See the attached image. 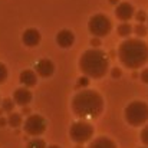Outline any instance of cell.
<instances>
[{"instance_id": "2", "label": "cell", "mask_w": 148, "mask_h": 148, "mask_svg": "<svg viewBox=\"0 0 148 148\" xmlns=\"http://www.w3.org/2000/svg\"><path fill=\"white\" fill-rule=\"evenodd\" d=\"M72 111L81 118H98L103 111V99L94 89H82L72 99Z\"/></svg>"}, {"instance_id": "8", "label": "cell", "mask_w": 148, "mask_h": 148, "mask_svg": "<svg viewBox=\"0 0 148 148\" xmlns=\"http://www.w3.org/2000/svg\"><path fill=\"white\" fill-rule=\"evenodd\" d=\"M115 16L116 19H119L121 22H128L131 20L134 16H135V9L131 3L128 1H122V3H118L116 4V9H115Z\"/></svg>"}, {"instance_id": "16", "label": "cell", "mask_w": 148, "mask_h": 148, "mask_svg": "<svg viewBox=\"0 0 148 148\" xmlns=\"http://www.w3.org/2000/svg\"><path fill=\"white\" fill-rule=\"evenodd\" d=\"M132 32H134V27H132L128 22H122V23L118 26V35L122 36V38H128Z\"/></svg>"}, {"instance_id": "14", "label": "cell", "mask_w": 148, "mask_h": 148, "mask_svg": "<svg viewBox=\"0 0 148 148\" xmlns=\"http://www.w3.org/2000/svg\"><path fill=\"white\" fill-rule=\"evenodd\" d=\"M88 148H116V144L106 137H99L97 140H94L88 145Z\"/></svg>"}, {"instance_id": "20", "label": "cell", "mask_w": 148, "mask_h": 148, "mask_svg": "<svg viewBox=\"0 0 148 148\" xmlns=\"http://www.w3.org/2000/svg\"><path fill=\"white\" fill-rule=\"evenodd\" d=\"M7 75H9V73H7V68H6V65L0 62V85L6 82Z\"/></svg>"}, {"instance_id": "21", "label": "cell", "mask_w": 148, "mask_h": 148, "mask_svg": "<svg viewBox=\"0 0 148 148\" xmlns=\"http://www.w3.org/2000/svg\"><path fill=\"white\" fill-rule=\"evenodd\" d=\"M137 20H138V23H144L145 20H147V13L144 12V10H140V12H137L135 13V16H134Z\"/></svg>"}, {"instance_id": "31", "label": "cell", "mask_w": 148, "mask_h": 148, "mask_svg": "<svg viewBox=\"0 0 148 148\" xmlns=\"http://www.w3.org/2000/svg\"><path fill=\"white\" fill-rule=\"evenodd\" d=\"M144 148H145V147H144Z\"/></svg>"}, {"instance_id": "25", "label": "cell", "mask_w": 148, "mask_h": 148, "mask_svg": "<svg viewBox=\"0 0 148 148\" xmlns=\"http://www.w3.org/2000/svg\"><path fill=\"white\" fill-rule=\"evenodd\" d=\"M111 75H112V78H119V76H121V69H118V68L112 69Z\"/></svg>"}, {"instance_id": "1", "label": "cell", "mask_w": 148, "mask_h": 148, "mask_svg": "<svg viewBox=\"0 0 148 148\" xmlns=\"http://www.w3.org/2000/svg\"><path fill=\"white\" fill-rule=\"evenodd\" d=\"M118 58L128 69H138L148 62V45L141 39H127L118 48Z\"/></svg>"}, {"instance_id": "10", "label": "cell", "mask_w": 148, "mask_h": 148, "mask_svg": "<svg viewBox=\"0 0 148 148\" xmlns=\"http://www.w3.org/2000/svg\"><path fill=\"white\" fill-rule=\"evenodd\" d=\"M40 39H42V36H40L39 30H36V29H26V30L23 32V35H22V42H23L27 48H35V46H38V45L40 43Z\"/></svg>"}, {"instance_id": "23", "label": "cell", "mask_w": 148, "mask_h": 148, "mask_svg": "<svg viewBox=\"0 0 148 148\" xmlns=\"http://www.w3.org/2000/svg\"><path fill=\"white\" fill-rule=\"evenodd\" d=\"M141 141L144 143L145 147H148V125H145V128L141 131Z\"/></svg>"}, {"instance_id": "17", "label": "cell", "mask_w": 148, "mask_h": 148, "mask_svg": "<svg viewBox=\"0 0 148 148\" xmlns=\"http://www.w3.org/2000/svg\"><path fill=\"white\" fill-rule=\"evenodd\" d=\"M14 99H10V98H6L1 101V111L4 112H13V108H14Z\"/></svg>"}, {"instance_id": "30", "label": "cell", "mask_w": 148, "mask_h": 148, "mask_svg": "<svg viewBox=\"0 0 148 148\" xmlns=\"http://www.w3.org/2000/svg\"><path fill=\"white\" fill-rule=\"evenodd\" d=\"M46 148H60L59 145H49V147H46Z\"/></svg>"}, {"instance_id": "29", "label": "cell", "mask_w": 148, "mask_h": 148, "mask_svg": "<svg viewBox=\"0 0 148 148\" xmlns=\"http://www.w3.org/2000/svg\"><path fill=\"white\" fill-rule=\"evenodd\" d=\"M4 124H6V121H4V119H0V125H1V127H3V125H4Z\"/></svg>"}, {"instance_id": "13", "label": "cell", "mask_w": 148, "mask_h": 148, "mask_svg": "<svg viewBox=\"0 0 148 148\" xmlns=\"http://www.w3.org/2000/svg\"><path fill=\"white\" fill-rule=\"evenodd\" d=\"M20 84L26 88H32L36 86L38 84V73L32 69H25L20 73Z\"/></svg>"}, {"instance_id": "5", "label": "cell", "mask_w": 148, "mask_h": 148, "mask_svg": "<svg viewBox=\"0 0 148 148\" xmlns=\"http://www.w3.org/2000/svg\"><path fill=\"white\" fill-rule=\"evenodd\" d=\"M88 29H89L91 35H94L95 38H103V36L109 35V32L112 30V22L109 20L108 16L98 13L89 19Z\"/></svg>"}, {"instance_id": "12", "label": "cell", "mask_w": 148, "mask_h": 148, "mask_svg": "<svg viewBox=\"0 0 148 148\" xmlns=\"http://www.w3.org/2000/svg\"><path fill=\"white\" fill-rule=\"evenodd\" d=\"M13 99L17 105H22V106H26L30 103L32 101V92L29 91V88L26 86H22V88H17L14 92H13Z\"/></svg>"}, {"instance_id": "3", "label": "cell", "mask_w": 148, "mask_h": 148, "mask_svg": "<svg viewBox=\"0 0 148 148\" xmlns=\"http://www.w3.org/2000/svg\"><path fill=\"white\" fill-rule=\"evenodd\" d=\"M79 68L84 75L99 79L105 76V73L109 71V59L105 55V52L94 48L82 53L79 59Z\"/></svg>"}, {"instance_id": "28", "label": "cell", "mask_w": 148, "mask_h": 148, "mask_svg": "<svg viewBox=\"0 0 148 148\" xmlns=\"http://www.w3.org/2000/svg\"><path fill=\"white\" fill-rule=\"evenodd\" d=\"M30 111H29V108L27 106H23V114H29Z\"/></svg>"}, {"instance_id": "18", "label": "cell", "mask_w": 148, "mask_h": 148, "mask_svg": "<svg viewBox=\"0 0 148 148\" xmlns=\"http://www.w3.org/2000/svg\"><path fill=\"white\" fill-rule=\"evenodd\" d=\"M134 33H135L137 36H140V38H144V36H147V33H148L147 26H145L144 23H138V25L134 27Z\"/></svg>"}, {"instance_id": "19", "label": "cell", "mask_w": 148, "mask_h": 148, "mask_svg": "<svg viewBox=\"0 0 148 148\" xmlns=\"http://www.w3.org/2000/svg\"><path fill=\"white\" fill-rule=\"evenodd\" d=\"M26 148H46V143L43 140L35 137V140H30L29 141V144H27Z\"/></svg>"}, {"instance_id": "7", "label": "cell", "mask_w": 148, "mask_h": 148, "mask_svg": "<svg viewBox=\"0 0 148 148\" xmlns=\"http://www.w3.org/2000/svg\"><path fill=\"white\" fill-rule=\"evenodd\" d=\"M46 119L42 115H30L25 121V132L30 137H39L46 131Z\"/></svg>"}, {"instance_id": "15", "label": "cell", "mask_w": 148, "mask_h": 148, "mask_svg": "<svg viewBox=\"0 0 148 148\" xmlns=\"http://www.w3.org/2000/svg\"><path fill=\"white\" fill-rule=\"evenodd\" d=\"M7 124L12 127V128H17L23 124V116L22 114H17V112H10L9 116H7Z\"/></svg>"}, {"instance_id": "22", "label": "cell", "mask_w": 148, "mask_h": 148, "mask_svg": "<svg viewBox=\"0 0 148 148\" xmlns=\"http://www.w3.org/2000/svg\"><path fill=\"white\" fill-rule=\"evenodd\" d=\"M88 84H89V76H81L79 79H78V86L79 88H85V86H88Z\"/></svg>"}, {"instance_id": "4", "label": "cell", "mask_w": 148, "mask_h": 148, "mask_svg": "<svg viewBox=\"0 0 148 148\" xmlns=\"http://www.w3.org/2000/svg\"><path fill=\"white\" fill-rule=\"evenodd\" d=\"M125 119L132 127L144 125L148 121V105L143 101H134L125 108Z\"/></svg>"}, {"instance_id": "9", "label": "cell", "mask_w": 148, "mask_h": 148, "mask_svg": "<svg viewBox=\"0 0 148 148\" xmlns=\"http://www.w3.org/2000/svg\"><path fill=\"white\" fill-rule=\"evenodd\" d=\"M35 71H36V73L39 76L49 78L55 72V65H53V62L50 59H40V60H38V63L35 66Z\"/></svg>"}, {"instance_id": "26", "label": "cell", "mask_w": 148, "mask_h": 148, "mask_svg": "<svg viewBox=\"0 0 148 148\" xmlns=\"http://www.w3.org/2000/svg\"><path fill=\"white\" fill-rule=\"evenodd\" d=\"M91 45H92L94 48H98L99 45H101V40H99V38H95V36H94V39L91 40Z\"/></svg>"}, {"instance_id": "27", "label": "cell", "mask_w": 148, "mask_h": 148, "mask_svg": "<svg viewBox=\"0 0 148 148\" xmlns=\"http://www.w3.org/2000/svg\"><path fill=\"white\" fill-rule=\"evenodd\" d=\"M108 1H109L111 4H114V6H116V4L119 3V0H108Z\"/></svg>"}, {"instance_id": "11", "label": "cell", "mask_w": 148, "mask_h": 148, "mask_svg": "<svg viewBox=\"0 0 148 148\" xmlns=\"http://www.w3.org/2000/svg\"><path fill=\"white\" fill-rule=\"evenodd\" d=\"M56 43L60 46V48H71L73 43H75V35L72 30L69 29H62L58 32L56 35Z\"/></svg>"}, {"instance_id": "24", "label": "cell", "mask_w": 148, "mask_h": 148, "mask_svg": "<svg viewBox=\"0 0 148 148\" xmlns=\"http://www.w3.org/2000/svg\"><path fill=\"white\" fill-rule=\"evenodd\" d=\"M141 81H143L144 84H148V68L141 72Z\"/></svg>"}, {"instance_id": "6", "label": "cell", "mask_w": 148, "mask_h": 148, "mask_svg": "<svg viewBox=\"0 0 148 148\" xmlns=\"http://www.w3.org/2000/svg\"><path fill=\"white\" fill-rule=\"evenodd\" d=\"M69 135H71V140L75 141L76 144H85L92 138L94 127L86 121H78V122L72 124V127L69 130Z\"/></svg>"}]
</instances>
